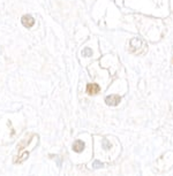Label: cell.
<instances>
[{"mask_svg": "<svg viewBox=\"0 0 173 176\" xmlns=\"http://www.w3.org/2000/svg\"><path fill=\"white\" fill-rule=\"evenodd\" d=\"M121 101V97L120 96H117V94H111V96H107L105 98V103L109 106H118Z\"/></svg>", "mask_w": 173, "mask_h": 176, "instance_id": "cell-1", "label": "cell"}, {"mask_svg": "<svg viewBox=\"0 0 173 176\" xmlns=\"http://www.w3.org/2000/svg\"><path fill=\"white\" fill-rule=\"evenodd\" d=\"M21 23L24 26H27V28H30V26H32L34 24H35V20H34V17H32V16L24 15V16H22Z\"/></svg>", "mask_w": 173, "mask_h": 176, "instance_id": "cell-2", "label": "cell"}, {"mask_svg": "<svg viewBox=\"0 0 173 176\" xmlns=\"http://www.w3.org/2000/svg\"><path fill=\"white\" fill-rule=\"evenodd\" d=\"M99 85L98 84H95V83H90L87 85V92L89 93L90 96H95V94H97V93L99 92Z\"/></svg>", "mask_w": 173, "mask_h": 176, "instance_id": "cell-3", "label": "cell"}, {"mask_svg": "<svg viewBox=\"0 0 173 176\" xmlns=\"http://www.w3.org/2000/svg\"><path fill=\"white\" fill-rule=\"evenodd\" d=\"M73 150L75 151V152H77V153L82 152V151L84 150V143L80 139L75 140L74 144H73Z\"/></svg>", "mask_w": 173, "mask_h": 176, "instance_id": "cell-4", "label": "cell"}, {"mask_svg": "<svg viewBox=\"0 0 173 176\" xmlns=\"http://www.w3.org/2000/svg\"><path fill=\"white\" fill-rule=\"evenodd\" d=\"M28 157H29V152H23L20 157H15L14 158V162L15 164H20V162H22V161H24L26 159H28Z\"/></svg>", "mask_w": 173, "mask_h": 176, "instance_id": "cell-5", "label": "cell"}, {"mask_svg": "<svg viewBox=\"0 0 173 176\" xmlns=\"http://www.w3.org/2000/svg\"><path fill=\"white\" fill-rule=\"evenodd\" d=\"M82 54H83L84 57H91V55H92V51H91L90 48H88V47H87V48H84V50H83Z\"/></svg>", "mask_w": 173, "mask_h": 176, "instance_id": "cell-6", "label": "cell"}, {"mask_svg": "<svg viewBox=\"0 0 173 176\" xmlns=\"http://www.w3.org/2000/svg\"><path fill=\"white\" fill-rule=\"evenodd\" d=\"M103 147H104V150H110L111 149V144L107 139H103Z\"/></svg>", "mask_w": 173, "mask_h": 176, "instance_id": "cell-7", "label": "cell"}, {"mask_svg": "<svg viewBox=\"0 0 173 176\" xmlns=\"http://www.w3.org/2000/svg\"><path fill=\"white\" fill-rule=\"evenodd\" d=\"M103 164H102V162H100V161H95L94 164H92V167H94L95 169H97V168H102V167H103Z\"/></svg>", "mask_w": 173, "mask_h": 176, "instance_id": "cell-8", "label": "cell"}]
</instances>
